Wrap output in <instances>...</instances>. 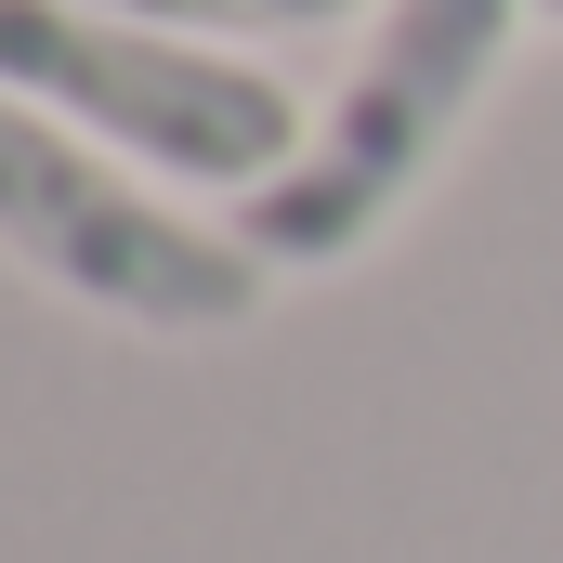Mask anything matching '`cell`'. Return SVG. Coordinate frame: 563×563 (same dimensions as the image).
<instances>
[{
  "label": "cell",
  "mask_w": 563,
  "mask_h": 563,
  "mask_svg": "<svg viewBox=\"0 0 563 563\" xmlns=\"http://www.w3.org/2000/svg\"><path fill=\"white\" fill-rule=\"evenodd\" d=\"M525 13H538V0H380L354 79L314 106L301 157H288L263 197H236V236H250L276 276L354 263L432 170H445V144L472 132V106H485V79L511 66Z\"/></svg>",
  "instance_id": "obj_1"
},
{
  "label": "cell",
  "mask_w": 563,
  "mask_h": 563,
  "mask_svg": "<svg viewBox=\"0 0 563 563\" xmlns=\"http://www.w3.org/2000/svg\"><path fill=\"white\" fill-rule=\"evenodd\" d=\"M0 79H13V106L66 119L119 170L210 184V197H263L314 132L276 66H250L223 40L132 26V13H79V0H0Z\"/></svg>",
  "instance_id": "obj_2"
},
{
  "label": "cell",
  "mask_w": 563,
  "mask_h": 563,
  "mask_svg": "<svg viewBox=\"0 0 563 563\" xmlns=\"http://www.w3.org/2000/svg\"><path fill=\"white\" fill-rule=\"evenodd\" d=\"M0 236H13V263L40 288L119 314L144 341H223L276 288V263L236 223L170 210L157 184H132L106 144H79L66 119H40V106L0 119Z\"/></svg>",
  "instance_id": "obj_3"
},
{
  "label": "cell",
  "mask_w": 563,
  "mask_h": 563,
  "mask_svg": "<svg viewBox=\"0 0 563 563\" xmlns=\"http://www.w3.org/2000/svg\"><path fill=\"white\" fill-rule=\"evenodd\" d=\"M79 13H132V26H170V40H314L354 0H79Z\"/></svg>",
  "instance_id": "obj_4"
},
{
  "label": "cell",
  "mask_w": 563,
  "mask_h": 563,
  "mask_svg": "<svg viewBox=\"0 0 563 563\" xmlns=\"http://www.w3.org/2000/svg\"><path fill=\"white\" fill-rule=\"evenodd\" d=\"M538 13H551V26H563V0H538Z\"/></svg>",
  "instance_id": "obj_5"
}]
</instances>
